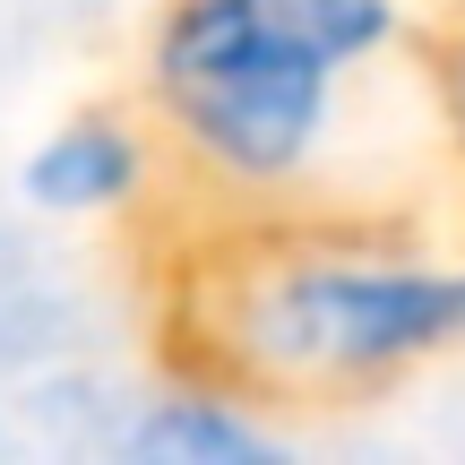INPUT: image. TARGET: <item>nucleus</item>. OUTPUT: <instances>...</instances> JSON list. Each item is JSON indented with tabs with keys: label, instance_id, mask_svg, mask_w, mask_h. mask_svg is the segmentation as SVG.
<instances>
[{
	"label": "nucleus",
	"instance_id": "obj_1",
	"mask_svg": "<svg viewBox=\"0 0 465 465\" xmlns=\"http://www.w3.org/2000/svg\"><path fill=\"white\" fill-rule=\"evenodd\" d=\"M190 328L250 397H362L465 345V267L397 232H267L199 276Z\"/></svg>",
	"mask_w": 465,
	"mask_h": 465
},
{
	"label": "nucleus",
	"instance_id": "obj_2",
	"mask_svg": "<svg viewBox=\"0 0 465 465\" xmlns=\"http://www.w3.org/2000/svg\"><path fill=\"white\" fill-rule=\"evenodd\" d=\"M397 35V0H164L147 95L207 182L293 199L336 155L345 86L380 69Z\"/></svg>",
	"mask_w": 465,
	"mask_h": 465
},
{
	"label": "nucleus",
	"instance_id": "obj_3",
	"mask_svg": "<svg viewBox=\"0 0 465 465\" xmlns=\"http://www.w3.org/2000/svg\"><path fill=\"white\" fill-rule=\"evenodd\" d=\"M155 182V138L138 130L130 113H69L52 121L44 138L17 164V190H26L35 216L61 224H104L121 207H138Z\"/></svg>",
	"mask_w": 465,
	"mask_h": 465
},
{
	"label": "nucleus",
	"instance_id": "obj_4",
	"mask_svg": "<svg viewBox=\"0 0 465 465\" xmlns=\"http://www.w3.org/2000/svg\"><path fill=\"white\" fill-rule=\"evenodd\" d=\"M121 457H138V465H284V431L259 414L250 388L199 371V380H173L130 405Z\"/></svg>",
	"mask_w": 465,
	"mask_h": 465
},
{
	"label": "nucleus",
	"instance_id": "obj_5",
	"mask_svg": "<svg viewBox=\"0 0 465 465\" xmlns=\"http://www.w3.org/2000/svg\"><path fill=\"white\" fill-rule=\"evenodd\" d=\"M449 130H457V147H465V35L449 44Z\"/></svg>",
	"mask_w": 465,
	"mask_h": 465
}]
</instances>
